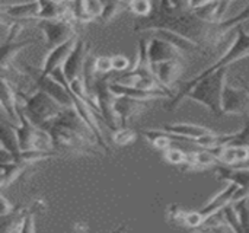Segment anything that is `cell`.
Listing matches in <instances>:
<instances>
[{"label": "cell", "instance_id": "1", "mask_svg": "<svg viewBox=\"0 0 249 233\" xmlns=\"http://www.w3.org/2000/svg\"><path fill=\"white\" fill-rule=\"evenodd\" d=\"M219 20L204 19L196 10L188 7L177 9L169 0H155L153 12L149 18L140 19L134 31H152V29H169L174 31L203 48L204 53L216 48L222 39L217 29Z\"/></svg>", "mask_w": 249, "mask_h": 233}, {"label": "cell", "instance_id": "2", "mask_svg": "<svg viewBox=\"0 0 249 233\" xmlns=\"http://www.w3.org/2000/svg\"><path fill=\"white\" fill-rule=\"evenodd\" d=\"M42 128L51 134L54 150L58 153L93 155L98 146H101L95 133L74 107L63 108L61 112Z\"/></svg>", "mask_w": 249, "mask_h": 233}, {"label": "cell", "instance_id": "3", "mask_svg": "<svg viewBox=\"0 0 249 233\" xmlns=\"http://www.w3.org/2000/svg\"><path fill=\"white\" fill-rule=\"evenodd\" d=\"M228 67H222L207 76H204L201 80H198L194 86H191L187 92L178 93L174 96L169 109H175L185 98L196 101L201 105H204L213 115L217 118L223 115L222 109V101H223V90L228 83Z\"/></svg>", "mask_w": 249, "mask_h": 233}, {"label": "cell", "instance_id": "4", "mask_svg": "<svg viewBox=\"0 0 249 233\" xmlns=\"http://www.w3.org/2000/svg\"><path fill=\"white\" fill-rule=\"evenodd\" d=\"M18 96H19V101L23 102V105L22 104L20 105H22V109H23L25 115L28 117V120L34 125L41 127V128L48 121L55 118L64 108L54 98H51L48 93H45L41 89H38L32 95H26V93H22L20 90H18Z\"/></svg>", "mask_w": 249, "mask_h": 233}, {"label": "cell", "instance_id": "5", "mask_svg": "<svg viewBox=\"0 0 249 233\" xmlns=\"http://www.w3.org/2000/svg\"><path fill=\"white\" fill-rule=\"evenodd\" d=\"M249 57V34L247 32V29L244 28V25H239L236 28V39L235 42L229 47V50L225 53V55H222L220 60H217L213 66H210L209 69H206L204 72H201L200 74H197L194 79H191L182 89L179 93L182 92H187L191 86H194L198 80H201L204 76L222 69V67H229L231 64L242 60V58H247Z\"/></svg>", "mask_w": 249, "mask_h": 233}, {"label": "cell", "instance_id": "6", "mask_svg": "<svg viewBox=\"0 0 249 233\" xmlns=\"http://www.w3.org/2000/svg\"><path fill=\"white\" fill-rule=\"evenodd\" d=\"M71 18L61 19H36L35 23L41 29L48 50H53L73 38H76V23Z\"/></svg>", "mask_w": 249, "mask_h": 233}, {"label": "cell", "instance_id": "7", "mask_svg": "<svg viewBox=\"0 0 249 233\" xmlns=\"http://www.w3.org/2000/svg\"><path fill=\"white\" fill-rule=\"evenodd\" d=\"M23 67H25V72L32 77V80L35 82V85L38 86V89H41L45 93H48L61 107H64V108L73 107L71 96H70V93H69V90H67V88L64 85H61L60 82H57L53 76H44L41 73V69L36 70L32 66H26V64Z\"/></svg>", "mask_w": 249, "mask_h": 233}, {"label": "cell", "instance_id": "8", "mask_svg": "<svg viewBox=\"0 0 249 233\" xmlns=\"http://www.w3.org/2000/svg\"><path fill=\"white\" fill-rule=\"evenodd\" d=\"M95 99L98 102V109L99 114L104 120V123L112 130H118L120 127L117 125V120L118 115L114 109V99L115 95L112 93L111 88H109V82L107 77H101L96 79L95 82Z\"/></svg>", "mask_w": 249, "mask_h": 233}, {"label": "cell", "instance_id": "9", "mask_svg": "<svg viewBox=\"0 0 249 233\" xmlns=\"http://www.w3.org/2000/svg\"><path fill=\"white\" fill-rule=\"evenodd\" d=\"M89 47L90 45L86 44V41L82 36H77L73 50L70 51L69 57L66 58V61L63 64V72H64V76H66L69 83H71L76 79L82 77L86 60L90 55L89 54V50H90Z\"/></svg>", "mask_w": 249, "mask_h": 233}, {"label": "cell", "instance_id": "10", "mask_svg": "<svg viewBox=\"0 0 249 233\" xmlns=\"http://www.w3.org/2000/svg\"><path fill=\"white\" fill-rule=\"evenodd\" d=\"M223 115L236 114V115H249V92L242 86V89L233 88L226 83L223 90L222 101Z\"/></svg>", "mask_w": 249, "mask_h": 233}, {"label": "cell", "instance_id": "11", "mask_svg": "<svg viewBox=\"0 0 249 233\" xmlns=\"http://www.w3.org/2000/svg\"><path fill=\"white\" fill-rule=\"evenodd\" d=\"M216 174L219 179L233 182L239 185L238 193L233 197V203L249 198V168H232V166H217Z\"/></svg>", "mask_w": 249, "mask_h": 233}, {"label": "cell", "instance_id": "12", "mask_svg": "<svg viewBox=\"0 0 249 233\" xmlns=\"http://www.w3.org/2000/svg\"><path fill=\"white\" fill-rule=\"evenodd\" d=\"M147 54H149L150 64L184 58L182 51L179 48H177L171 42H168L162 38H156V36H152L150 42L147 44Z\"/></svg>", "mask_w": 249, "mask_h": 233}, {"label": "cell", "instance_id": "13", "mask_svg": "<svg viewBox=\"0 0 249 233\" xmlns=\"http://www.w3.org/2000/svg\"><path fill=\"white\" fill-rule=\"evenodd\" d=\"M182 67H184V58L152 64V72L158 79V82L162 85V88L166 89L168 92H172V85L178 80Z\"/></svg>", "mask_w": 249, "mask_h": 233}, {"label": "cell", "instance_id": "14", "mask_svg": "<svg viewBox=\"0 0 249 233\" xmlns=\"http://www.w3.org/2000/svg\"><path fill=\"white\" fill-rule=\"evenodd\" d=\"M147 107V101L136 99L131 96L115 95L114 99V109L120 120V127H127V123L137 114H140Z\"/></svg>", "mask_w": 249, "mask_h": 233}, {"label": "cell", "instance_id": "15", "mask_svg": "<svg viewBox=\"0 0 249 233\" xmlns=\"http://www.w3.org/2000/svg\"><path fill=\"white\" fill-rule=\"evenodd\" d=\"M39 10L41 6L38 0L1 6V13L4 18H9L10 20H23L28 23H34L38 19Z\"/></svg>", "mask_w": 249, "mask_h": 233}, {"label": "cell", "instance_id": "16", "mask_svg": "<svg viewBox=\"0 0 249 233\" xmlns=\"http://www.w3.org/2000/svg\"><path fill=\"white\" fill-rule=\"evenodd\" d=\"M140 134L144 136L146 140L159 152H165L169 147L177 146V143H193L190 139L168 133L163 128H160V130H142Z\"/></svg>", "mask_w": 249, "mask_h": 233}, {"label": "cell", "instance_id": "17", "mask_svg": "<svg viewBox=\"0 0 249 233\" xmlns=\"http://www.w3.org/2000/svg\"><path fill=\"white\" fill-rule=\"evenodd\" d=\"M76 39H77V36L67 41V42H64V44H61V45H58V47H55V48H53V50H50V53L47 54V57L44 60V64L41 67V73L44 76H50L55 69L63 67L66 58L69 57L70 51L73 50V47L76 44Z\"/></svg>", "mask_w": 249, "mask_h": 233}, {"label": "cell", "instance_id": "18", "mask_svg": "<svg viewBox=\"0 0 249 233\" xmlns=\"http://www.w3.org/2000/svg\"><path fill=\"white\" fill-rule=\"evenodd\" d=\"M238 190H239V185H236V184H233V182H229V185H228L222 193H219L217 196H214L203 209H200L201 213L206 215L207 217H210L212 215L220 212V210H222L223 207H226L228 204H232V203H233V197H235V194L238 193Z\"/></svg>", "mask_w": 249, "mask_h": 233}, {"label": "cell", "instance_id": "19", "mask_svg": "<svg viewBox=\"0 0 249 233\" xmlns=\"http://www.w3.org/2000/svg\"><path fill=\"white\" fill-rule=\"evenodd\" d=\"M0 101H1V108L3 111L13 120V121H19L18 117V90L13 89V86L9 83V80H6L4 77H1V83H0Z\"/></svg>", "mask_w": 249, "mask_h": 233}, {"label": "cell", "instance_id": "20", "mask_svg": "<svg viewBox=\"0 0 249 233\" xmlns=\"http://www.w3.org/2000/svg\"><path fill=\"white\" fill-rule=\"evenodd\" d=\"M165 131L177 134V136H182L190 139L191 142H194L196 139H200L206 134L213 133V130L203 127V125H197V124H187V123H179V124H166L162 127Z\"/></svg>", "mask_w": 249, "mask_h": 233}, {"label": "cell", "instance_id": "21", "mask_svg": "<svg viewBox=\"0 0 249 233\" xmlns=\"http://www.w3.org/2000/svg\"><path fill=\"white\" fill-rule=\"evenodd\" d=\"M16 124L13 123H7L6 120H1V136H0V140H1V147L6 149L12 158L15 159L22 150H20V146H19V140H18V134H16Z\"/></svg>", "mask_w": 249, "mask_h": 233}, {"label": "cell", "instance_id": "22", "mask_svg": "<svg viewBox=\"0 0 249 233\" xmlns=\"http://www.w3.org/2000/svg\"><path fill=\"white\" fill-rule=\"evenodd\" d=\"M29 166H31L29 163L20 162V161H12L7 163H1V179H0L1 188L4 190L6 187H9L13 181H16L20 175H23Z\"/></svg>", "mask_w": 249, "mask_h": 233}, {"label": "cell", "instance_id": "23", "mask_svg": "<svg viewBox=\"0 0 249 233\" xmlns=\"http://www.w3.org/2000/svg\"><path fill=\"white\" fill-rule=\"evenodd\" d=\"M34 42H35V39L6 41V42H1V58H0V67H1V70H6L12 64L13 58L16 57V54L22 48H25V47H28V45H31Z\"/></svg>", "mask_w": 249, "mask_h": 233}, {"label": "cell", "instance_id": "24", "mask_svg": "<svg viewBox=\"0 0 249 233\" xmlns=\"http://www.w3.org/2000/svg\"><path fill=\"white\" fill-rule=\"evenodd\" d=\"M38 1H39V6H41L38 19H61V18H70L69 16V7L66 4L57 3L54 0H38Z\"/></svg>", "mask_w": 249, "mask_h": 233}, {"label": "cell", "instance_id": "25", "mask_svg": "<svg viewBox=\"0 0 249 233\" xmlns=\"http://www.w3.org/2000/svg\"><path fill=\"white\" fill-rule=\"evenodd\" d=\"M128 10L140 19L149 18L155 7V0H128Z\"/></svg>", "mask_w": 249, "mask_h": 233}, {"label": "cell", "instance_id": "26", "mask_svg": "<svg viewBox=\"0 0 249 233\" xmlns=\"http://www.w3.org/2000/svg\"><path fill=\"white\" fill-rule=\"evenodd\" d=\"M139 131L130 127H120L118 130L114 131L112 140L117 146H128L137 140Z\"/></svg>", "mask_w": 249, "mask_h": 233}, {"label": "cell", "instance_id": "27", "mask_svg": "<svg viewBox=\"0 0 249 233\" xmlns=\"http://www.w3.org/2000/svg\"><path fill=\"white\" fill-rule=\"evenodd\" d=\"M222 213H223V217H225V223L233 232H244L242 225H241V220H239V216H238V212H236V209H235L233 204H228L226 207H223L222 209Z\"/></svg>", "mask_w": 249, "mask_h": 233}, {"label": "cell", "instance_id": "28", "mask_svg": "<svg viewBox=\"0 0 249 233\" xmlns=\"http://www.w3.org/2000/svg\"><path fill=\"white\" fill-rule=\"evenodd\" d=\"M190 150H184L178 146H172L163 152V159L171 165H185Z\"/></svg>", "mask_w": 249, "mask_h": 233}, {"label": "cell", "instance_id": "29", "mask_svg": "<svg viewBox=\"0 0 249 233\" xmlns=\"http://www.w3.org/2000/svg\"><path fill=\"white\" fill-rule=\"evenodd\" d=\"M187 213H188V210H185L179 204H171L166 210V217H168L169 223H172L175 226H184L185 228Z\"/></svg>", "mask_w": 249, "mask_h": 233}, {"label": "cell", "instance_id": "30", "mask_svg": "<svg viewBox=\"0 0 249 233\" xmlns=\"http://www.w3.org/2000/svg\"><path fill=\"white\" fill-rule=\"evenodd\" d=\"M207 216L201 213V210H188L187 213V220H185V228L191 229H200L201 226L206 225Z\"/></svg>", "mask_w": 249, "mask_h": 233}, {"label": "cell", "instance_id": "31", "mask_svg": "<svg viewBox=\"0 0 249 233\" xmlns=\"http://www.w3.org/2000/svg\"><path fill=\"white\" fill-rule=\"evenodd\" d=\"M238 212V216H239V220H241V225H242V229L244 232H249V206L248 200H239V201H235L232 203Z\"/></svg>", "mask_w": 249, "mask_h": 233}, {"label": "cell", "instance_id": "32", "mask_svg": "<svg viewBox=\"0 0 249 233\" xmlns=\"http://www.w3.org/2000/svg\"><path fill=\"white\" fill-rule=\"evenodd\" d=\"M86 13L93 19H98L104 10V0H83Z\"/></svg>", "mask_w": 249, "mask_h": 233}, {"label": "cell", "instance_id": "33", "mask_svg": "<svg viewBox=\"0 0 249 233\" xmlns=\"http://www.w3.org/2000/svg\"><path fill=\"white\" fill-rule=\"evenodd\" d=\"M95 72L105 76L112 72V57L108 55H101L95 57Z\"/></svg>", "mask_w": 249, "mask_h": 233}, {"label": "cell", "instance_id": "34", "mask_svg": "<svg viewBox=\"0 0 249 233\" xmlns=\"http://www.w3.org/2000/svg\"><path fill=\"white\" fill-rule=\"evenodd\" d=\"M112 70L117 73H124L130 70V60L125 55H112Z\"/></svg>", "mask_w": 249, "mask_h": 233}, {"label": "cell", "instance_id": "35", "mask_svg": "<svg viewBox=\"0 0 249 233\" xmlns=\"http://www.w3.org/2000/svg\"><path fill=\"white\" fill-rule=\"evenodd\" d=\"M219 3V0H188V9L191 10H201L209 6Z\"/></svg>", "mask_w": 249, "mask_h": 233}, {"label": "cell", "instance_id": "36", "mask_svg": "<svg viewBox=\"0 0 249 233\" xmlns=\"http://www.w3.org/2000/svg\"><path fill=\"white\" fill-rule=\"evenodd\" d=\"M232 1H235V0H219L217 9H216V20H222V16L226 13V10L232 4Z\"/></svg>", "mask_w": 249, "mask_h": 233}, {"label": "cell", "instance_id": "37", "mask_svg": "<svg viewBox=\"0 0 249 233\" xmlns=\"http://www.w3.org/2000/svg\"><path fill=\"white\" fill-rule=\"evenodd\" d=\"M1 207H0V216H6L9 213H12L15 210V206H12V203L7 201V198L1 194Z\"/></svg>", "mask_w": 249, "mask_h": 233}, {"label": "cell", "instance_id": "38", "mask_svg": "<svg viewBox=\"0 0 249 233\" xmlns=\"http://www.w3.org/2000/svg\"><path fill=\"white\" fill-rule=\"evenodd\" d=\"M169 3L177 9H185L188 7V0H169Z\"/></svg>", "mask_w": 249, "mask_h": 233}, {"label": "cell", "instance_id": "39", "mask_svg": "<svg viewBox=\"0 0 249 233\" xmlns=\"http://www.w3.org/2000/svg\"><path fill=\"white\" fill-rule=\"evenodd\" d=\"M239 80H241V85H242V86H244V88H245V89H247V90L249 92V85H248V83H247V82H245V80H244L242 77H239Z\"/></svg>", "mask_w": 249, "mask_h": 233}]
</instances>
